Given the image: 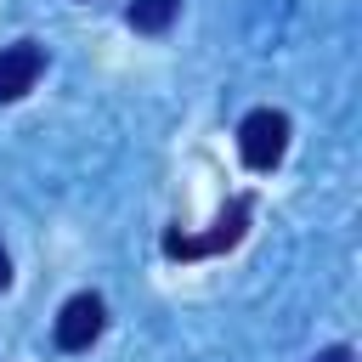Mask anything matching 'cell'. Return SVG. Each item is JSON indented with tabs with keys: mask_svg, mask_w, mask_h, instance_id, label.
I'll use <instances>...</instances> for the list:
<instances>
[{
	"mask_svg": "<svg viewBox=\"0 0 362 362\" xmlns=\"http://www.w3.org/2000/svg\"><path fill=\"white\" fill-rule=\"evenodd\" d=\"M102 322H107L102 294H74V300L57 311V345H62V351H90V339L102 334Z\"/></svg>",
	"mask_w": 362,
	"mask_h": 362,
	"instance_id": "cell-3",
	"label": "cell"
},
{
	"mask_svg": "<svg viewBox=\"0 0 362 362\" xmlns=\"http://www.w3.org/2000/svg\"><path fill=\"white\" fill-rule=\"evenodd\" d=\"M238 153H243L249 170H277L283 153H288V119L277 107H255L238 124Z\"/></svg>",
	"mask_w": 362,
	"mask_h": 362,
	"instance_id": "cell-1",
	"label": "cell"
},
{
	"mask_svg": "<svg viewBox=\"0 0 362 362\" xmlns=\"http://www.w3.org/2000/svg\"><path fill=\"white\" fill-rule=\"evenodd\" d=\"M11 283V260H6V249H0V288Z\"/></svg>",
	"mask_w": 362,
	"mask_h": 362,
	"instance_id": "cell-7",
	"label": "cell"
},
{
	"mask_svg": "<svg viewBox=\"0 0 362 362\" xmlns=\"http://www.w3.org/2000/svg\"><path fill=\"white\" fill-rule=\"evenodd\" d=\"M40 74H45V51H40L34 40H17V45H6V51H0V102H17V96H28Z\"/></svg>",
	"mask_w": 362,
	"mask_h": 362,
	"instance_id": "cell-4",
	"label": "cell"
},
{
	"mask_svg": "<svg viewBox=\"0 0 362 362\" xmlns=\"http://www.w3.org/2000/svg\"><path fill=\"white\" fill-rule=\"evenodd\" d=\"M243 226H249V198H232V209L204 232V238H187V232H164V255L170 260H198V255H221V249H232L238 238H243Z\"/></svg>",
	"mask_w": 362,
	"mask_h": 362,
	"instance_id": "cell-2",
	"label": "cell"
},
{
	"mask_svg": "<svg viewBox=\"0 0 362 362\" xmlns=\"http://www.w3.org/2000/svg\"><path fill=\"white\" fill-rule=\"evenodd\" d=\"M317 362H356V356H351V345H328Z\"/></svg>",
	"mask_w": 362,
	"mask_h": 362,
	"instance_id": "cell-6",
	"label": "cell"
},
{
	"mask_svg": "<svg viewBox=\"0 0 362 362\" xmlns=\"http://www.w3.org/2000/svg\"><path fill=\"white\" fill-rule=\"evenodd\" d=\"M175 11H181V0H130V28L136 34H164L170 23H175Z\"/></svg>",
	"mask_w": 362,
	"mask_h": 362,
	"instance_id": "cell-5",
	"label": "cell"
}]
</instances>
